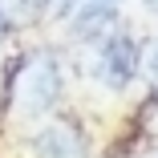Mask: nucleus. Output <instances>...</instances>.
<instances>
[{"instance_id": "nucleus-1", "label": "nucleus", "mask_w": 158, "mask_h": 158, "mask_svg": "<svg viewBox=\"0 0 158 158\" xmlns=\"http://www.w3.org/2000/svg\"><path fill=\"white\" fill-rule=\"evenodd\" d=\"M61 98V65L45 53V57H33L20 73V85H16V102H20V114L24 118H41L57 106Z\"/></svg>"}, {"instance_id": "nucleus-2", "label": "nucleus", "mask_w": 158, "mask_h": 158, "mask_svg": "<svg viewBox=\"0 0 158 158\" xmlns=\"http://www.w3.org/2000/svg\"><path fill=\"white\" fill-rule=\"evenodd\" d=\"M98 77L110 85V89H126L134 77H138V45L130 33L114 28L110 37H102V49H98Z\"/></svg>"}, {"instance_id": "nucleus-3", "label": "nucleus", "mask_w": 158, "mask_h": 158, "mask_svg": "<svg viewBox=\"0 0 158 158\" xmlns=\"http://www.w3.org/2000/svg\"><path fill=\"white\" fill-rule=\"evenodd\" d=\"M33 154L37 158H89V142L73 122H49L33 138Z\"/></svg>"}, {"instance_id": "nucleus-4", "label": "nucleus", "mask_w": 158, "mask_h": 158, "mask_svg": "<svg viewBox=\"0 0 158 158\" xmlns=\"http://www.w3.org/2000/svg\"><path fill=\"white\" fill-rule=\"evenodd\" d=\"M118 28V12L110 0H81L73 12V33L77 37H110Z\"/></svg>"}, {"instance_id": "nucleus-5", "label": "nucleus", "mask_w": 158, "mask_h": 158, "mask_svg": "<svg viewBox=\"0 0 158 158\" xmlns=\"http://www.w3.org/2000/svg\"><path fill=\"white\" fill-rule=\"evenodd\" d=\"M142 69H146V77H150V81L158 85V41H154V45L146 49V57H142Z\"/></svg>"}, {"instance_id": "nucleus-6", "label": "nucleus", "mask_w": 158, "mask_h": 158, "mask_svg": "<svg viewBox=\"0 0 158 158\" xmlns=\"http://www.w3.org/2000/svg\"><path fill=\"white\" fill-rule=\"evenodd\" d=\"M142 126H146L150 134H158V98L146 102V110H142Z\"/></svg>"}, {"instance_id": "nucleus-7", "label": "nucleus", "mask_w": 158, "mask_h": 158, "mask_svg": "<svg viewBox=\"0 0 158 158\" xmlns=\"http://www.w3.org/2000/svg\"><path fill=\"white\" fill-rule=\"evenodd\" d=\"M8 28V12H4V4H0V33Z\"/></svg>"}, {"instance_id": "nucleus-8", "label": "nucleus", "mask_w": 158, "mask_h": 158, "mask_svg": "<svg viewBox=\"0 0 158 158\" xmlns=\"http://www.w3.org/2000/svg\"><path fill=\"white\" fill-rule=\"evenodd\" d=\"M142 4H146V12H154V16H158V0H142Z\"/></svg>"}]
</instances>
